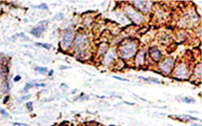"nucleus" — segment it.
<instances>
[{
  "instance_id": "1",
  "label": "nucleus",
  "mask_w": 202,
  "mask_h": 126,
  "mask_svg": "<svg viewBox=\"0 0 202 126\" xmlns=\"http://www.w3.org/2000/svg\"><path fill=\"white\" fill-rule=\"evenodd\" d=\"M136 50H137V43L134 41L125 42L120 47V53L124 58H129L133 56L136 53Z\"/></svg>"
},
{
  "instance_id": "2",
  "label": "nucleus",
  "mask_w": 202,
  "mask_h": 126,
  "mask_svg": "<svg viewBox=\"0 0 202 126\" xmlns=\"http://www.w3.org/2000/svg\"><path fill=\"white\" fill-rule=\"evenodd\" d=\"M125 12H127L128 17H129L133 22L139 24L140 22L143 21V15H141L140 13H138L137 11H135L132 7H127L125 9Z\"/></svg>"
},
{
  "instance_id": "3",
  "label": "nucleus",
  "mask_w": 202,
  "mask_h": 126,
  "mask_svg": "<svg viewBox=\"0 0 202 126\" xmlns=\"http://www.w3.org/2000/svg\"><path fill=\"white\" fill-rule=\"evenodd\" d=\"M73 39H74V34H73L72 31H66L63 32L62 34V41H61V45L63 49H68L71 46L73 42Z\"/></svg>"
},
{
  "instance_id": "4",
  "label": "nucleus",
  "mask_w": 202,
  "mask_h": 126,
  "mask_svg": "<svg viewBox=\"0 0 202 126\" xmlns=\"http://www.w3.org/2000/svg\"><path fill=\"white\" fill-rule=\"evenodd\" d=\"M173 65H174L173 59V58H167V59H165L164 61H162V62L160 63V64H159V68L163 71L164 73L170 74L171 69H173Z\"/></svg>"
},
{
  "instance_id": "5",
  "label": "nucleus",
  "mask_w": 202,
  "mask_h": 126,
  "mask_svg": "<svg viewBox=\"0 0 202 126\" xmlns=\"http://www.w3.org/2000/svg\"><path fill=\"white\" fill-rule=\"evenodd\" d=\"M174 74L175 76H179V78H185L188 75V69L185 64H180L178 65L175 70H174Z\"/></svg>"
},
{
  "instance_id": "6",
  "label": "nucleus",
  "mask_w": 202,
  "mask_h": 126,
  "mask_svg": "<svg viewBox=\"0 0 202 126\" xmlns=\"http://www.w3.org/2000/svg\"><path fill=\"white\" fill-rule=\"evenodd\" d=\"M87 42V37L85 34H79L76 37L75 41V48H83Z\"/></svg>"
},
{
  "instance_id": "7",
  "label": "nucleus",
  "mask_w": 202,
  "mask_h": 126,
  "mask_svg": "<svg viewBox=\"0 0 202 126\" xmlns=\"http://www.w3.org/2000/svg\"><path fill=\"white\" fill-rule=\"evenodd\" d=\"M45 29H46L45 25H42V23L40 22L39 26H37V27H35V29H33V30H32V31H31V34H34L35 36H37V37H39L40 34H41V32H44V31H45Z\"/></svg>"
},
{
  "instance_id": "8",
  "label": "nucleus",
  "mask_w": 202,
  "mask_h": 126,
  "mask_svg": "<svg viewBox=\"0 0 202 126\" xmlns=\"http://www.w3.org/2000/svg\"><path fill=\"white\" fill-rule=\"evenodd\" d=\"M151 57L155 60V61H158V60L161 58L160 51L158 50L157 48H155V47L151 48Z\"/></svg>"
},
{
  "instance_id": "9",
  "label": "nucleus",
  "mask_w": 202,
  "mask_h": 126,
  "mask_svg": "<svg viewBox=\"0 0 202 126\" xmlns=\"http://www.w3.org/2000/svg\"><path fill=\"white\" fill-rule=\"evenodd\" d=\"M145 63V52L141 51L137 54V56H136V64L137 65H144Z\"/></svg>"
},
{
  "instance_id": "10",
  "label": "nucleus",
  "mask_w": 202,
  "mask_h": 126,
  "mask_svg": "<svg viewBox=\"0 0 202 126\" xmlns=\"http://www.w3.org/2000/svg\"><path fill=\"white\" fill-rule=\"evenodd\" d=\"M114 56H115V53H114L113 51L110 52L108 54H106V56L105 57V59H103V63H105V65H108L109 63H111L114 59Z\"/></svg>"
},
{
  "instance_id": "11",
  "label": "nucleus",
  "mask_w": 202,
  "mask_h": 126,
  "mask_svg": "<svg viewBox=\"0 0 202 126\" xmlns=\"http://www.w3.org/2000/svg\"><path fill=\"white\" fill-rule=\"evenodd\" d=\"M136 6L138 7V9H140L141 11H148V8H147V2L145 1H136L135 2Z\"/></svg>"
},
{
  "instance_id": "12",
  "label": "nucleus",
  "mask_w": 202,
  "mask_h": 126,
  "mask_svg": "<svg viewBox=\"0 0 202 126\" xmlns=\"http://www.w3.org/2000/svg\"><path fill=\"white\" fill-rule=\"evenodd\" d=\"M100 54H105L106 52H107V45H105V44H103L102 46H101V48H100Z\"/></svg>"
},
{
  "instance_id": "13",
  "label": "nucleus",
  "mask_w": 202,
  "mask_h": 126,
  "mask_svg": "<svg viewBox=\"0 0 202 126\" xmlns=\"http://www.w3.org/2000/svg\"><path fill=\"white\" fill-rule=\"evenodd\" d=\"M195 76H201V65L199 64L197 67H196V69L195 71Z\"/></svg>"
},
{
  "instance_id": "14",
  "label": "nucleus",
  "mask_w": 202,
  "mask_h": 126,
  "mask_svg": "<svg viewBox=\"0 0 202 126\" xmlns=\"http://www.w3.org/2000/svg\"><path fill=\"white\" fill-rule=\"evenodd\" d=\"M35 71H39L40 74H46L47 69H46V68H42V67H35Z\"/></svg>"
},
{
  "instance_id": "15",
  "label": "nucleus",
  "mask_w": 202,
  "mask_h": 126,
  "mask_svg": "<svg viewBox=\"0 0 202 126\" xmlns=\"http://www.w3.org/2000/svg\"><path fill=\"white\" fill-rule=\"evenodd\" d=\"M10 84H9V82L8 81H5V83H4V85H3V91L6 93V92H8L10 90Z\"/></svg>"
},
{
  "instance_id": "16",
  "label": "nucleus",
  "mask_w": 202,
  "mask_h": 126,
  "mask_svg": "<svg viewBox=\"0 0 202 126\" xmlns=\"http://www.w3.org/2000/svg\"><path fill=\"white\" fill-rule=\"evenodd\" d=\"M183 101H184V102H186V103H191V102H195V99H193V98H190V97H184L182 99Z\"/></svg>"
},
{
  "instance_id": "17",
  "label": "nucleus",
  "mask_w": 202,
  "mask_h": 126,
  "mask_svg": "<svg viewBox=\"0 0 202 126\" xmlns=\"http://www.w3.org/2000/svg\"><path fill=\"white\" fill-rule=\"evenodd\" d=\"M37 45L41 46V47H43V48H46L47 50H49V49L51 48V45L50 44H37Z\"/></svg>"
},
{
  "instance_id": "18",
  "label": "nucleus",
  "mask_w": 202,
  "mask_h": 126,
  "mask_svg": "<svg viewBox=\"0 0 202 126\" xmlns=\"http://www.w3.org/2000/svg\"><path fill=\"white\" fill-rule=\"evenodd\" d=\"M27 108L29 109V111H33V104H32V102H28V103H27Z\"/></svg>"
},
{
  "instance_id": "19",
  "label": "nucleus",
  "mask_w": 202,
  "mask_h": 126,
  "mask_svg": "<svg viewBox=\"0 0 202 126\" xmlns=\"http://www.w3.org/2000/svg\"><path fill=\"white\" fill-rule=\"evenodd\" d=\"M13 125H15V126H28V125L26 124V123H19V122L13 123Z\"/></svg>"
},
{
  "instance_id": "20",
  "label": "nucleus",
  "mask_w": 202,
  "mask_h": 126,
  "mask_svg": "<svg viewBox=\"0 0 202 126\" xmlns=\"http://www.w3.org/2000/svg\"><path fill=\"white\" fill-rule=\"evenodd\" d=\"M30 97H31V95H25V97H21L19 100H20V101H21V100H26V99H29Z\"/></svg>"
},
{
  "instance_id": "21",
  "label": "nucleus",
  "mask_w": 202,
  "mask_h": 126,
  "mask_svg": "<svg viewBox=\"0 0 202 126\" xmlns=\"http://www.w3.org/2000/svg\"><path fill=\"white\" fill-rule=\"evenodd\" d=\"M1 114H2V115H4L5 117H10V115H9V114H7L6 112H5L4 110H1Z\"/></svg>"
},
{
  "instance_id": "22",
  "label": "nucleus",
  "mask_w": 202,
  "mask_h": 126,
  "mask_svg": "<svg viewBox=\"0 0 202 126\" xmlns=\"http://www.w3.org/2000/svg\"><path fill=\"white\" fill-rule=\"evenodd\" d=\"M39 8H40V9H45V10H47V9H48L47 6H46L45 4H42V5H40V6H39Z\"/></svg>"
},
{
  "instance_id": "23",
  "label": "nucleus",
  "mask_w": 202,
  "mask_h": 126,
  "mask_svg": "<svg viewBox=\"0 0 202 126\" xmlns=\"http://www.w3.org/2000/svg\"><path fill=\"white\" fill-rule=\"evenodd\" d=\"M115 78L117 79H120V80H123V81H128L127 79H125V78H119V76H114Z\"/></svg>"
},
{
  "instance_id": "24",
  "label": "nucleus",
  "mask_w": 202,
  "mask_h": 126,
  "mask_svg": "<svg viewBox=\"0 0 202 126\" xmlns=\"http://www.w3.org/2000/svg\"><path fill=\"white\" fill-rule=\"evenodd\" d=\"M21 78H20V76H15V81H18V80H19V79H20Z\"/></svg>"
},
{
  "instance_id": "25",
  "label": "nucleus",
  "mask_w": 202,
  "mask_h": 126,
  "mask_svg": "<svg viewBox=\"0 0 202 126\" xmlns=\"http://www.w3.org/2000/svg\"><path fill=\"white\" fill-rule=\"evenodd\" d=\"M2 59H3L2 58V54H0V64H1V62H2Z\"/></svg>"
},
{
  "instance_id": "26",
  "label": "nucleus",
  "mask_w": 202,
  "mask_h": 126,
  "mask_svg": "<svg viewBox=\"0 0 202 126\" xmlns=\"http://www.w3.org/2000/svg\"><path fill=\"white\" fill-rule=\"evenodd\" d=\"M53 73H54V72H53V70H51L50 72H49V76H52V75H53Z\"/></svg>"
},
{
  "instance_id": "27",
  "label": "nucleus",
  "mask_w": 202,
  "mask_h": 126,
  "mask_svg": "<svg viewBox=\"0 0 202 126\" xmlns=\"http://www.w3.org/2000/svg\"><path fill=\"white\" fill-rule=\"evenodd\" d=\"M90 126H100V125H90Z\"/></svg>"
},
{
  "instance_id": "28",
  "label": "nucleus",
  "mask_w": 202,
  "mask_h": 126,
  "mask_svg": "<svg viewBox=\"0 0 202 126\" xmlns=\"http://www.w3.org/2000/svg\"><path fill=\"white\" fill-rule=\"evenodd\" d=\"M111 126H113V125H111Z\"/></svg>"
}]
</instances>
